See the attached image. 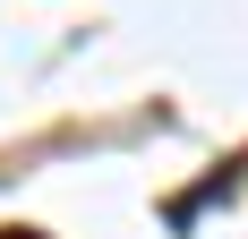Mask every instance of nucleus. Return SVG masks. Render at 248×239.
<instances>
[{"label":"nucleus","instance_id":"1","mask_svg":"<svg viewBox=\"0 0 248 239\" xmlns=\"http://www.w3.org/2000/svg\"><path fill=\"white\" fill-rule=\"evenodd\" d=\"M0 239H43V231H0Z\"/></svg>","mask_w":248,"mask_h":239}]
</instances>
